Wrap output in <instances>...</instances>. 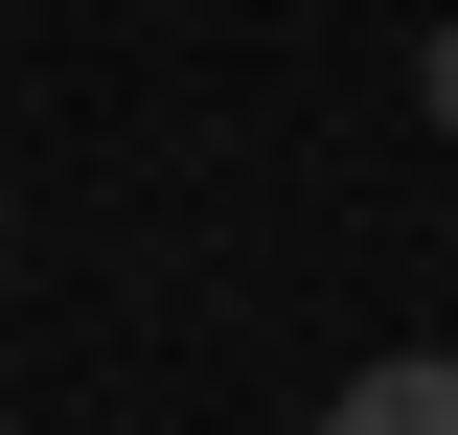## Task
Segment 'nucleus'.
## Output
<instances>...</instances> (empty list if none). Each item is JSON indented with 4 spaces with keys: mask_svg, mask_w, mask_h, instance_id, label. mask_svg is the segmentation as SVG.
<instances>
[{
    "mask_svg": "<svg viewBox=\"0 0 458 435\" xmlns=\"http://www.w3.org/2000/svg\"><path fill=\"white\" fill-rule=\"evenodd\" d=\"M344 435H458V344H412V367H367V389H344Z\"/></svg>",
    "mask_w": 458,
    "mask_h": 435,
    "instance_id": "f257e3e1",
    "label": "nucleus"
},
{
    "mask_svg": "<svg viewBox=\"0 0 458 435\" xmlns=\"http://www.w3.org/2000/svg\"><path fill=\"white\" fill-rule=\"evenodd\" d=\"M412 92H436V138H458V23H436V69H412Z\"/></svg>",
    "mask_w": 458,
    "mask_h": 435,
    "instance_id": "f03ea898",
    "label": "nucleus"
}]
</instances>
